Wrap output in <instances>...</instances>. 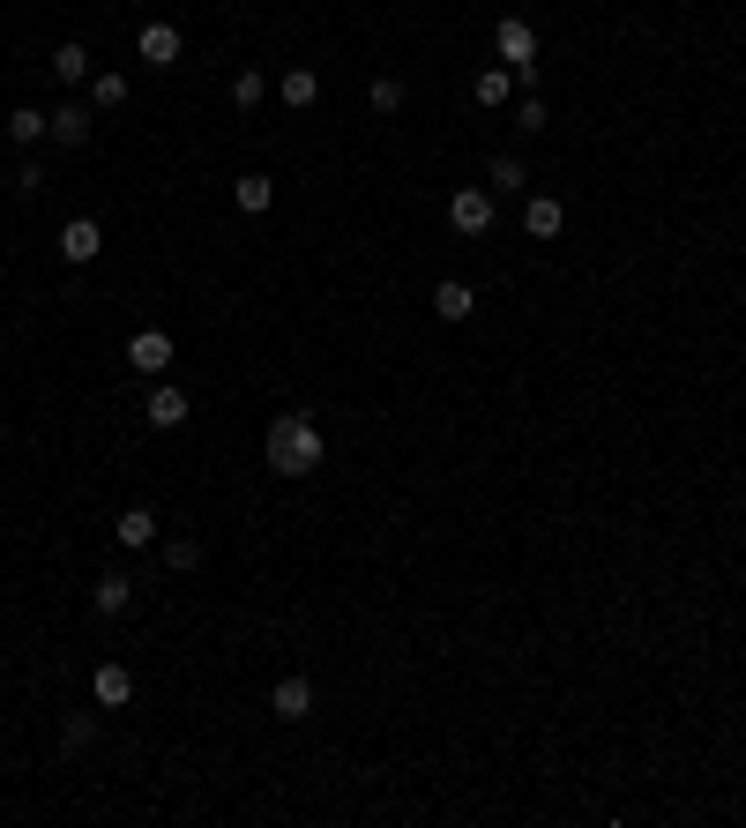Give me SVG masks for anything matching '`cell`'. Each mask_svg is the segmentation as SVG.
I'll list each match as a JSON object with an SVG mask.
<instances>
[{
    "mask_svg": "<svg viewBox=\"0 0 746 828\" xmlns=\"http://www.w3.org/2000/svg\"><path fill=\"white\" fill-rule=\"evenodd\" d=\"M448 224H456L463 240L493 232V187H463V195H448Z\"/></svg>",
    "mask_w": 746,
    "mask_h": 828,
    "instance_id": "obj_3",
    "label": "cell"
},
{
    "mask_svg": "<svg viewBox=\"0 0 746 828\" xmlns=\"http://www.w3.org/2000/svg\"><path fill=\"white\" fill-rule=\"evenodd\" d=\"M127 605H135V582H127V575H97V590H90V613H97V620H120Z\"/></svg>",
    "mask_w": 746,
    "mask_h": 828,
    "instance_id": "obj_12",
    "label": "cell"
},
{
    "mask_svg": "<svg viewBox=\"0 0 746 828\" xmlns=\"http://www.w3.org/2000/svg\"><path fill=\"white\" fill-rule=\"evenodd\" d=\"M322 456H329V441H322V425H314L306 411H284L277 425H269V441H261V463H269L277 478H314Z\"/></svg>",
    "mask_w": 746,
    "mask_h": 828,
    "instance_id": "obj_1",
    "label": "cell"
},
{
    "mask_svg": "<svg viewBox=\"0 0 746 828\" xmlns=\"http://www.w3.org/2000/svg\"><path fill=\"white\" fill-rule=\"evenodd\" d=\"M142 425H150V433H179V425H187V388L158 381V388H150V404H142Z\"/></svg>",
    "mask_w": 746,
    "mask_h": 828,
    "instance_id": "obj_5",
    "label": "cell"
},
{
    "mask_svg": "<svg viewBox=\"0 0 746 828\" xmlns=\"http://www.w3.org/2000/svg\"><path fill=\"white\" fill-rule=\"evenodd\" d=\"M45 142L83 150V142H90V105H75V97H68V105H53V113H45Z\"/></svg>",
    "mask_w": 746,
    "mask_h": 828,
    "instance_id": "obj_6",
    "label": "cell"
},
{
    "mask_svg": "<svg viewBox=\"0 0 746 828\" xmlns=\"http://www.w3.org/2000/svg\"><path fill=\"white\" fill-rule=\"evenodd\" d=\"M493 53L515 68V83H538V31L523 15H500L493 23Z\"/></svg>",
    "mask_w": 746,
    "mask_h": 828,
    "instance_id": "obj_2",
    "label": "cell"
},
{
    "mask_svg": "<svg viewBox=\"0 0 746 828\" xmlns=\"http://www.w3.org/2000/svg\"><path fill=\"white\" fill-rule=\"evenodd\" d=\"M135 53H142V68H179V31L172 23H150Z\"/></svg>",
    "mask_w": 746,
    "mask_h": 828,
    "instance_id": "obj_14",
    "label": "cell"
},
{
    "mask_svg": "<svg viewBox=\"0 0 746 828\" xmlns=\"http://www.w3.org/2000/svg\"><path fill=\"white\" fill-rule=\"evenodd\" d=\"M45 187V165H15V195H38Z\"/></svg>",
    "mask_w": 746,
    "mask_h": 828,
    "instance_id": "obj_27",
    "label": "cell"
},
{
    "mask_svg": "<svg viewBox=\"0 0 746 828\" xmlns=\"http://www.w3.org/2000/svg\"><path fill=\"white\" fill-rule=\"evenodd\" d=\"M53 75H60V83L75 90V83H90L97 68H90V53H83V45H60V53H53Z\"/></svg>",
    "mask_w": 746,
    "mask_h": 828,
    "instance_id": "obj_19",
    "label": "cell"
},
{
    "mask_svg": "<svg viewBox=\"0 0 746 828\" xmlns=\"http://www.w3.org/2000/svg\"><path fill=\"white\" fill-rule=\"evenodd\" d=\"M261 90H269V83H261L254 68H240V75H232V105H247V113H254V105H261Z\"/></svg>",
    "mask_w": 746,
    "mask_h": 828,
    "instance_id": "obj_25",
    "label": "cell"
},
{
    "mask_svg": "<svg viewBox=\"0 0 746 828\" xmlns=\"http://www.w3.org/2000/svg\"><path fill=\"white\" fill-rule=\"evenodd\" d=\"M8 142H15V150H31V142H45V113H31V105H15V113H8Z\"/></svg>",
    "mask_w": 746,
    "mask_h": 828,
    "instance_id": "obj_20",
    "label": "cell"
},
{
    "mask_svg": "<svg viewBox=\"0 0 746 828\" xmlns=\"http://www.w3.org/2000/svg\"><path fill=\"white\" fill-rule=\"evenodd\" d=\"M470 97H478V105H486V113H500V105H508V97H515V68H486V75H478V83H470Z\"/></svg>",
    "mask_w": 746,
    "mask_h": 828,
    "instance_id": "obj_15",
    "label": "cell"
},
{
    "mask_svg": "<svg viewBox=\"0 0 746 828\" xmlns=\"http://www.w3.org/2000/svg\"><path fill=\"white\" fill-rule=\"evenodd\" d=\"M165 568H172V575H195V568H202V545H195V538H172L165 545Z\"/></svg>",
    "mask_w": 746,
    "mask_h": 828,
    "instance_id": "obj_22",
    "label": "cell"
},
{
    "mask_svg": "<svg viewBox=\"0 0 746 828\" xmlns=\"http://www.w3.org/2000/svg\"><path fill=\"white\" fill-rule=\"evenodd\" d=\"M433 314H441V322H470V314H478V291L463 284V277H441V284H433Z\"/></svg>",
    "mask_w": 746,
    "mask_h": 828,
    "instance_id": "obj_10",
    "label": "cell"
},
{
    "mask_svg": "<svg viewBox=\"0 0 746 828\" xmlns=\"http://www.w3.org/2000/svg\"><path fill=\"white\" fill-rule=\"evenodd\" d=\"M515 127H523V135H545V105H538V97L515 105Z\"/></svg>",
    "mask_w": 746,
    "mask_h": 828,
    "instance_id": "obj_26",
    "label": "cell"
},
{
    "mask_svg": "<svg viewBox=\"0 0 746 828\" xmlns=\"http://www.w3.org/2000/svg\"><path fill=\"white\" fill-rule=\"evenodd\" d=\"M523 232H531V240H560V232H568V209L552 202V195H531V209H523Z\"/></svg>",
    "mask_w": 746,
    "mask_h": 828,
    "instance_id": "obj_13",
    "label": "cell"
},
{
    "mask_svg": "<svg viewBox=\"0 0 746 828\" xmlns=\"http://www.w3.org/2000/svg\"><path fill=\"white\" fill-rule=\"evenodd\" d=\"M127 366L142 373V381H165V366H172V336H165V329H135V336H127Z\"/></svg>",
    "mask_w": 746,
    "mask_h": 828,
    "instance_id": "obj_4",
    "label": "cell"
},
{
    "mask_svg": "<svg viewBox=\"0 0 746 828\" xmlns=\"http://www.w3.org/2000/svg\"><path fill=\"white\" fill-rule=\"evenodd\" d=\"M269 709H277L284 724H299V716H314V679H306V672H291V679H277V695H269Z\"/></svg>",
    "mask_w": 746,
    "mask_h": 828,
    "instance_id": "obj_9",
    "label": "cell"
},
{
    "mask_svg": "<svg viewBox=\"0 0 746 828\" xmlns=\"http://www.w3.org/2000/svg\"><path fill=\"white\" fill-rule=\"evenodd\" d=\"M232 202L247 209V217H261V209L277 202V179H261V172H247V179H232Z\"/></svg>",
    "mask_w": 746,
    "mask_h": 828,
    "instance_id": "obj_17",
    "label": "cell"
},
{
    "mask_svg": "<svg viewBox=\"0 0 746 828\" xmlns=\"http://www.w3.org/2000/svg\"><path fill=\"white\" fill-rule=\"evenodd\" d=\"M120 97H127V75H90V105H97V113H113Z\"/></svg>",
    "mask_w": 746,
    "mask_h": 828,
    "instance_id": "obj_23",
    "label": "cell"
},
{
    "mask_svg": "<svg viewBox=\"0 0 746 828\" xmlns=\"http://www.w3.org/2000/svg\"><path fill=\"white\" fill-rule=\"evenodd\" d=\"M113 545H127V552L158 545V508H120V523H113Z\"/></svg>",
    "mask_w": 746,
    "mask_h": 828,
    "instance_id": "obj_11",
    "label": "cell"
},
{
    "mask_svg": "<svg viewBox=\"0 0 746 828\" xmlns=\"http://www.w3.org/2000/svg\"><path fill=\"white\" fill-rule=\"evenodd\" d=\"M105 254V224L97 217H68L60 224V261H97Z\"/></svg>",
    "mask_w": 746,
    "mask_h": 828,
    "instance_id": "obj_7",
    "label": "cell"
},
{
    "mask_svg": "<svg viewBox=\"0 0 746 828\" xmlns=\"http://www.w3.org/2000/svg\"><path fill=\"white\" fill-rule=\"evenodd\" d=\"M366 105H373V113H381V120H396V113H404V83H396V75H373Z\"/></svg>",
    "mask_w": 746,
    "mask_h": 828,
    "instance_id": "obj_21",
    "label": "cell"
},
{
    "mask_svg": "<svg viewBox=\"0 0 746 828\" xmlns=\"http://www.w3.org/2000/svg\"><path fill=\"white\" fill-rule=\"evenodd\" d=\"M277 97H284L291 113H306V105H314V97H322V75H314V68H291L284 83H277Z\"/></svg>",
    "mask_w": 746,
    "mask_h": 828,
    "instance_id": "obj_16",
    "label": "cell"
},
{
    "mask_svg": "<svg viewBox=\"0 0 746 828\" xmlns=\"http://www.w3.org/2000/svg\"><path fill=\"white\" fill-rule=\"evenodd\" d=\"M486 179H493V195H515V187H531V165H523L515 150H500V158H493V172H486Z\"/></svg>",
    "mask_w": 746,
    "mask_h": 828,
    "instance_id": "obj_18",
    "label": "cell"
},
{
    "mask_svg": "<svg viewBox=\"0 0 746 828\" xmlns=\"http://www.w3.org/2000/svg\"><path fill=\"white\" fill-rule=\"evenodd\" d=\"M90 695H97V709H127L135 702V672L127 664H97L90 672Z\"/></svg>",
    "mask_w": 746,
    "mask_h": 828,
    "instance_id": "obj_8",
    "label": "cell"
},
{
    "mask_svg": "<svg viewBox=\"0 0 746 828\" xmlns=\"http://www.w3.org/2000/svg\"><path fill=\"white\" fill-rule=\"evenodd\" d=\"M90 739H97V716H68V724H60V746H68V754H83Z\"/></svg>",
    "mask_w": 746,
    "mask_h": 828,
    "instance_id": "obj_24",
    "label": "cell"
}]
</instances>
